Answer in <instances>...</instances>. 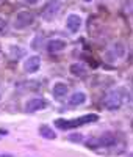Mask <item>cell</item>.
Returning a JSON list of instances; mask_svg holds the SVG:
<instances>
[{
	"label": "cell",
	"mask_w": 133,
	"mask_h": 157,
	"mask_svg": "<svg viewBox=\"0 0 133 157\" xmlns=\"http://www.w3.org/2000/svg\"><path fill=\"white\" fill-rule=\"evenodd\" d=\"M122 102H124V98H122L121 91H111V93H108L103 98L102 105L108 110H117L122 105Z\"/></svg>",
	"instance_id": "7a4b0ae2"
},
{
	"label": "cell",
	"mask_w": 133,
	"mask_h": 157,
	"mask_svg": "<svg viewBox=\"0 0 133 157\" xmlns=\"http://www.w3.org/2000/svg\"><path fill=\"white\" fill-rule=\"evenodd\" d=\"M85 102H86V94H85V93H80V91L74 93V94L69 98V101H68L69 105H74V107H77V105H83Z\"/></svg>",
	"instance_id": "4fadbf2b"
},
{
	"label": "cell",
	"mask_w": 133,
	"mask_h": 157,
	"mask_svg": "<svg viewBox=\"0 0 133 157\" xmlns=\"http://www.w3.org/2000/svg\"><path fill=\"white\" fill-rule=\"evenodd\" d=\"M85 2H86V3H89V2H92V0H85Z\"/></svg>",
	"instance_id": "ffe728a7"
},
{
	"label": "cell",
	"mask_w": 133,
	"mask_h": 157,
	"mask_svg": "<svg viewBox=\"0 0 133 157\" xmlns=\"http://www.w3.org/2000/svg\"><path fill=\"white\" fill-rule=\"evenodd\" d=\"M130 157H133V155H130Z\"/></svg>",
	"instance_id": "7402d4cb"
},
{
	"label": "cell",
	"mask_w": 133,
	"mask_h": 157,
	"mask_svg": "<svg viewBox=\"0 0 133 157\" xmlns=\"http://www.w3.org/2000/svg\"><path fill=\"white\" fill-rule=\"evenodd\" d=\"M33 21H35L33 13H30V11H20V13H17V16L14 17L13 27H14L16 30H24V29L28 27L30 24H33Z\"/></svg>",
	"instance_id": "277c9868"
},
{
	"label": "cell",
	"mask_w": 133,
	"mask_h": 157,
	"mask_svg": "<svg viewBox=\"0 0 133 157\" xmlns=\"http://www.w3.org/2000/svg\"><path fill=\"white\" fill-rule=\"evenodd\" d=\"M39 135H41L42 138H47V140H55L57 138V134H55V130H53L50 126L47 124H41L39 126Z\"/></svg>",
	"instance_id": "7c38bea8"
},
{
	"label": "cell",
	"mask_w": 133,
	"mask_h": 157,
	"mask_svg": "<svg viewBox=\"0 0 133 157\" xmlns=\"http://www.w3.org/2000/svg\"><path fill=\"white\" fill-rule=\"evenodd\" d=\"M17 86H27L25 90H31V91L39 90V83H38V82H22V83H19Z\"/></svg>",
	"instance_id": "5bb4252c"
},
{
	"label": "cell",
	"mask_w": 133,
	"mask_h": 157,
	"mask_svg": "<svg viewBox=\"0 0 133 157\" xmlns=\"http://www.w3.org/2000/svg\"><path fill=\"white\" fill-rule=\"evenodd\" d=\"M0 157H11V155H0Z\"/></svg>",
	"instance_id": "44dd1931"
},
{
	"label": "cell",
	"mask_w": 133,
	"mask_h": 157,
	"mask_svg": "<svg viewBox=\"0 0 133 157\" xmlns=\"http://www.w3.org/2000/svg\"><path fill=\"white\" fill-rule=\"evenodd\" d=\"M47 107V101L46 99H41V98H35V99H30L27 101L25 104V112L27 113H35L38 110H42Z\"/></svg>",
	"instance_id": "8992f818"
},
{
	"label": "cell",
	"mask_w": 133,
	"mask_h": 157,
	"mask_svg": "<svg viewBox=\"0 0 133 157\" xmlns=\"http://www.w3.org/2000/svg\"><path fill=\"white\" fill-rule=\"evenodd\" d=\"M68 91H69V86L66 85V83H63V82H57L55 85H53V88H52L53 96L58 98V99L64 98L66 94H68Z\"/></svg>",
	"instance_id": "30bf717a"
},
{
	"label": "cell",
	"mask_w": 133,
	"mask_h": 157,
	"mask_svg": "<svg viewBox=\"0 0 133 157\" xmlns=\"http://www.w3.org/2000/svg\"><path fill=\"white\" fill-rule=\"evenodd\" d=\"M24 2H25L27 5H36V3H38V0H24Z\"/></svg>",
	"instance_id": "d6986e66"
},
{
	"label": "cell",
	"mask_w": 133,
	"mask_h": 157,
	"mask_svg": "<svg viewBox=\"0 0 133 157\" xmlns=\"http://www.w3.org/2000/svg\"><path fill=\"white\" fill-rule=\"evenodd\" d=\"M66 49V43L63 41V39H50V41L47 43V50L50 52V54H58V52L64 50Z\"/></svg>",
	"instance_id": "9c48e42d"
},
{
	"label": "cell",
	"mask_w": 133,
	"mask_h": 157,
	"mask_svg": "<svg viewBox=\"0 0 133 157\" xmlns=\"http://www.w3.org/2000/svg\"><path fill=\"white\" fill-rule=\"evenodd\" d=\"M24 54H25V50H24L22 47H16V46L11 47V55L14 57V58H20Z\"/></svg>",
	"instance_id": "9a60e30c"
},
{
	"label": "cell",
	"mask_w": 133,
	"mask_h": 157,
	"mask_svg": "<svg viewBox=\"0 0 133 157\" xmlns=\"http://www.w3.org/2000/svg\"><path fill=\"white\" fill-rule=\"evenodd\" d=\"M82 25H83V19H82V16L75 14V13H72V14H69L68 17H66V29H68L71 33H77V32H80Z\"/></svg>",
	"instance_id": "5b68a950"
},
{
	"label": "cell",
	"mask_w": 133,
	"mask_h": 157,
	"mask_svg": "<svg viewBox=\"0 0 133 157\" xmlns=\"http://www.w3.org/2000/svg\"><path fill=\"white\" fill-rule=\"evenodd\" d=\"M69 140L74 141V143H82L83 141V135L82 134H72V135H69Z\"/></svg>",
	"instance_id": "ac0fdd59"
},
{
	"label": "cell",
	"mask_w": 133,
	"mask_h": 157,
	"mask_svg": "<svg viewBox=\"0 0 133 157\" xmlns=\"http://www.w3.org/2000/svg\"><path fill=\"white\" fill-rule=\"evenodd\" d=\"M99 120L97 115H92V113H88V115H83L80 118H75V120H55V126L61 130H68V129H75L78 126H83V124H88V123H94Z\"/></svg>",
	"instance_id": "6da1fadb"
},
{
	"label": "cell",
	"mask_w": 133,
	"mask_h": 157,
	"mask_svg": "<svg viewBox=\"0 0 133 157\" xmlns=\"http://www.w3.org/2000/svg\"><path fill=\"white\" fill-rule=\"evenodd\" d=\"M69 72L74 77H80V78H85L86 77V69L82 63H72L69 66Z\"/></svg>",
	"instance_id": "8fae6325"
},
{
	"label": "cell",
	"mask_w": 133,
	"mask_h": 157,
	"mask_svg": "<svg viewBox=\"0 0 133 157\" xmlns=\"http://www.w3.org/2000/svg\"><path fill=\"white\" fill-rule=\"evenodd\" d=\"M108 55L111 60H117V58H122L125 55V46L122 43H114L110 49H108Z\"/></svg>",
	"instance_id": "ba28073f"
},
{
	"label": "cell",
	"mask_w": 133,
	"mask_h": 157,
	"mask_svg": "<svg viewBox=\"0 0 133 157\" xmlns=\"http://www.w3.org/2000/svg\"><path fill=\"white\" fill-rule=\"evenodd\" d=\"M124 13L128 16H133V0H127L124 3Z\"/></svg>",
	"instance_id": "2e32d148"
},
{
	"label": "cell",
	"mask_w": 133,
	"mask_h": 157,
	"mask_svg": "<svg viewBox=\"0 0 133 157\" xmlns=\"http://www.w3.org/2000/svg\"><path fill=\"white\" fill-rule=\"evenodd\" d=\"M39 68H41V58H39L38 55L28 57V58L24 61V71H25V72H28V74L36 72Z\"/></svg>",
	"instance_id": "52a82bcc"
},
{
	"label": "cell",
	"mask_w": 133,
	"mask_h": 157,
	"mask_svg": "<svg viewBox=\"0 0 133 157\" xmlns=\"http://www.w3.org/2000/svg\"><path fill=\"white\" fill-rule=\"evenodd\" d=\"M60 10H61L60 0H49V2L46 3V6L42 8V11H41V17L44 21H52V19H55V16L60 13Z\"/></svg>",
	"instance_id": "3957f363"
},
{
	"label": "cell",
	"mask_w": 133,
	"mask_h": 157,
	"mask_svg": "<svg viewBox=\"0 0 133 157\" xmlns=\"http://www.w3.org/2000/svg\"><path fill=\"white\" fill-rule=\"evenodd\" d=\"M6 32H8V22H6V19L0 17V35H3Z\"/></svg>",
	"instance_id": "e0dca14e"
}]
</instances>
